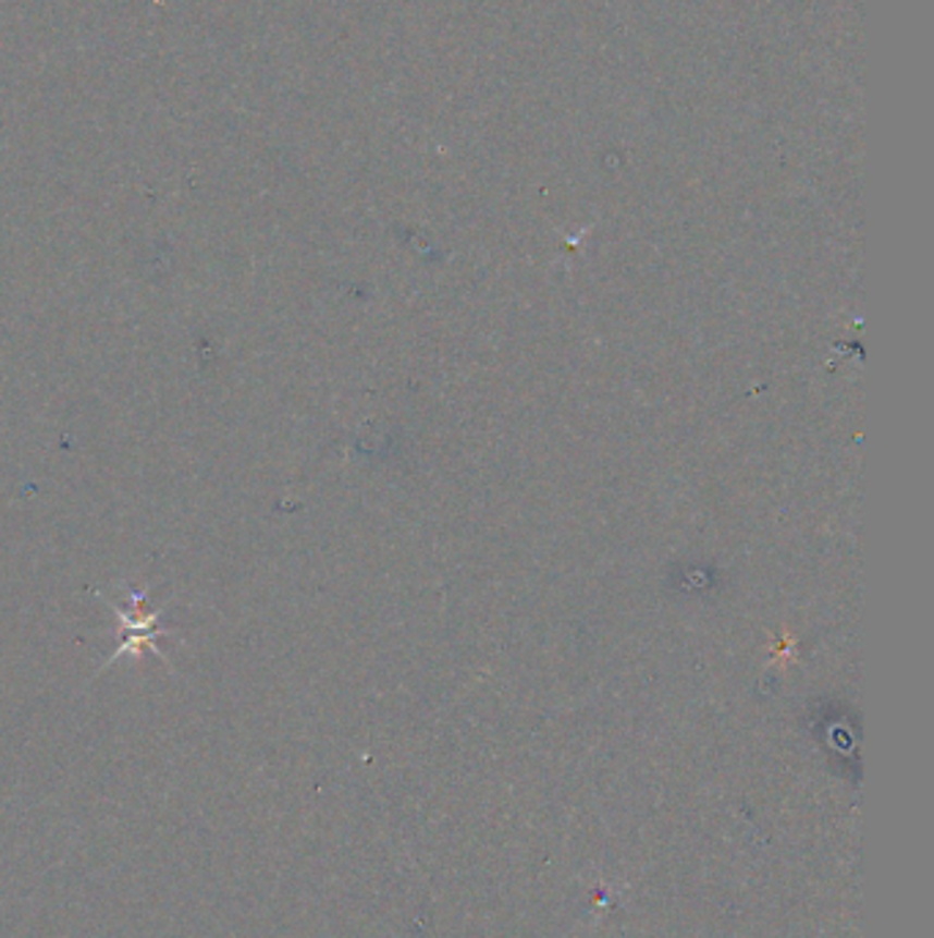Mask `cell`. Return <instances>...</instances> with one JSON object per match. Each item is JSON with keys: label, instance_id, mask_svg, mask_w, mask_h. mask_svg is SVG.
<instances>
[{"label": "cell", "instance_id": "1", "mask_svg": "<svg viewBox=\"0 0 934 938\" xmlns=\"http://www.w3.org/2000/svg\"><path fill=\"white\" fill-rule=\"evenodd\" d=\"M126 593H130V609H121L115 607L113 601H105L115 614H119L121 637H119V645L113 648V654H110L108 661H105L102 670H108V667L113 665L115 659H121V656H140L143 650H151V654H157L159 659H164V654L157 648V643L162 637H170V634H173V629L162 625L164 609H157V612L151 614H143V604H146L148 598V587H143V590L130 587Z\"/></svg>", "mask_w": 934, "mask_h": 938}]
</instances>
